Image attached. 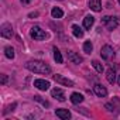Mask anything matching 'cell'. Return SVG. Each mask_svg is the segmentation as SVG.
Here are the masks:
<instances>
[{
    "mask_svg": "<svg viewBox=\"0 0 120 120\" xmlns=\"http://www.w3.org/2000/svg\"><path fill=\"white\" fill-rule=\"evenodd\" d=\"M93 90H95V93H96L99 98H105V96L107 95V89H106L103 85H99V83L93 86Z\"/></svg>",
    "mask_w": 120,
    "mask_h": 120,
    "instance_id": "obj_10",
    "label": "cell"
},
{
    "mask_svg": "<svg viewBox=\"0 0 120 120\" xmlns=\"http://www.w3.org/2000/svg\"><path fill=\"white\" fill-rule=\"evenodd\" d=\"M119 3H120V0H119Z\"/></svg>",
    "mask_w": 120,
    "mask_h": 120,
    "instance_id": "obj_27",
    "label": "cell"
},
{
    "mask_svg": "<svg viewBox=\"0 0 120 120\" xmlns=\"http://www.w3.org/2000/svg\"><path fill=\"white\" fill-rule=\"evenodd\" d=\"M35 98V100H38V102H41L44 106H48V102H44V100H41V96H34Z\"/></svg>",
    "mask_w": 120,
    "mask_h": 120,
    "instance_id": "obj_22",
    "label": "cell"
},
{
    "mask_svg": "<svg viewBox=\"0 0 120 120\" xmlns=\"http://www.w3.org/2000/svg\"><path fill=\"white\" fill-rule=\"evenodd\" d=\"M92 49H93L92 42H90V41H86V42L83 44V51H85L86 54H90V52H92Z\"/></svg>",
    "mask_w": 120,
    "mask_h": 120,
    "instance_id": "obj_20",
    "label": "cell"
},
{
    "mask_svg": "<svg viewBox=\"0 0 120 120\" xmlns=\"http://www.w3.org/2000/svg\"><path fill=\"white\" fill-rule=\"evenodd\" d=\"M30 35H31L34 40H37V41H41V40H45V38H47V33H45L44 30H41L38 26H34V27L31 28Z\"/></svg>",
    "mask_w": 120,
    "mask_h": 120,
    "instance_id": "obj_2",
    "label": "cell"
},
{
    "mask_svg": "<svg viewBox=\"0 0 120 120\" xmlns=\"http://www.w3.org/2000/svg\"><path fill=\"white\" fill-rule=\"evenodd\" d=\"M0 34H2V37H4V38H11L13 37L11 24H9V23L2 24V27H0Z\"/></svg>",
    "mask_w": 120,
    "mask_h": 120,
    "instance_id": "obj_4",
    "label": "cell"
},
{
    "mask_svg": "<svg viewBox=\"0 0 120 120\" xmlns=\"http://www.w3.org/2000/svg\"><path fill=\"white\" fill-rule=\"evenodd\" d=\"M54 59L56 61V64H62V61H64V58H62L61 52H59L56 48H54Z\"/></svg>",
    "mask_w": 120,
    "mask_h": 120,
    "instance_id": "obj_18",
    "label": "cell"
},
{
    "mask_svg": "<svg viewBox=\"0 0 120 120\" xmlns=\"http://www.w3.org/2000/svg\"><path fill=\"white\" fill-rule=\"evenodd\" d=\"M51 16H52L54 19H61V17L64 16V11L59 9V7H54V9L51 10Z\"/></svg>",
    "mask_w": 120,
    "mask_h": 120,
    "instance_id": "obj_17",
    "label": "cell"
},
{
    "mask_svg": "<svg viewBox=\"0 0 120 120\" xmlns=\"http://www.w3.org/2000/svg\"><path fill=\"white\" fill-rule=\"evenodd\" d=\"M55 114L59 117V119H62V120H68L71 117V113L68 109H56L55 110Z\"/></svg>",
    "mask_w": 120,
    "mask_h": 120,
    "instance_id": "obj_9",
    "label": "cell"
},
{
    "mask_svg": "<svg viewBox=\"0 0 120 120\" xmlns=\"http://www.w3.org/2000/svg\"><path fill=\"white\" fill-rule=\"evenodd\" d=\"M6 83H7V76L2 75V85H6Z\"/></svg>",
    "mask_w": 120,
    "mask_h": 120,
    "instance_id": "obj_23",
    "label": "cell"
},
{
    "mask_svg": "<svg viewBox=\"0 0 120 120\" xmlns=\"http://www.w3.org/2000/svg\"><path fill=\"white\" fill-rule=\"evenodd\" d=\"M100 55L103 59H112V58H114V51L110 45H105L100 49Z\"/></svg>",
    "mask_w": 120,
    "mask_h": 120,
    "instance_id": "obj_5",
    "label": "cell"
},
{
    "mask_svg": "<svg viewBox=\"0 0 120 120\" xmlns=\"http://www.w3.org/2000/svg\"><path fill=\"white\" fill-rule=\"evenodd\" d=\"M68 59H69L72 64H81V62H82V58H81L76 52H74V51H69V52H68Z\"/></svg>",
    "mask_w": 120,
    "mask_h": 120,
    "instance_id": "obj_11",
    "label": "cell"
},
{
    "mask_svg": "<svg viewBox=\"0 0 120 120\" xmlns=\"http://www.w3.org/2000/svg\"><path fill=\"white\" fill-rule=\"evenodd\" d=\"M89 6L93 11H100V9H102L100 0H89Z\"/></svg>",
    "mask_w": 120,
    "mask_h": 120,
    "instance_id": "obj_14",
    "label": "cell"
},
{
    "mask_svg": "<svg viewBox=\"0 0 120 120\" xmlns=\"http://www.w3.org/2000/svg\"><path fill=\"white\" fill-rule=\"evenodd\" d=\"M92 65H93V68H95L99 74H102V72H103V65H102L99 61H96V59H95V61H92Z\"/></svg>",
    "mask_w": 120,
    "mask_h": 120,
    "instance_id": "obj_19",
    "label": "cell"
},
{
    "mask_svg": "<svg viewBox=\"0 0 120 120\" xmlns=\"http://www.w3.org/2000/svg\"><path fill=\"white\" fill-rule=\"evenodd\" d=\"M26 68L34 74H49L51 72L49 65L42 61H28L26 64Z\"/></svg>",
    "mask_w": 120,
    "mask_h": 120,
    "instance_id": "obj_1",
    "label": "cell"
},
{
    "mask_svg": "<svg viewBox=\"0 0 120 120\" xmlns=\"http://www.w3.org/2000/svg\"><path fill=\"white\" fill-rule=\"evenodd\" d=\"M72 33H74V35H75L76 38H82V37H83V31H82V28H81L79 26H76V24L72 26Z\"/></svg>",
    "mask_w": 120,
    "mask_h": 120,
    "instance_id": "obj_16",
    "label": "cell"
},
{
    "mask_svg": "<svg viewBox=\"0 0 120 120\" xmlns=\"http://www.w3.org/2000/svg\"><path fill=\"white\" fill-rule=\"evenodd\" d=\"M117 82H119V85H120V75H119V79H117Z\"/></svg>",
    "mask_w": 120,
    "mask_h": 120,
    "instance_id": "obj_26",
    "label": "cell"
},
{
    "mask_svg": "<svg viewBox=\"0 0 120 120\" xmlns=\"http://www.w3.org/2000/svg\"><path fill=\"white\" fill-rule=\"evenodd\" d=\"M54 81L58 82V83H61V85H65V86H68V88H72V86H74V82H72V81L64 78L62 75H58V74L54 75Z\"/></svg>",
    "mask_w": 120,
    "mask_h": 120,
    "instance_id": "obj_6",
    "label": "cell"
},
{
    "mask_svg": "<svg viewBox=\"0 0 120 120\" xmlns=\"http://www.w3.org/2000/svg\"><path fill=\"white\" fill-rule=\"evenodd\" d=\"M51 95H52V98H55V99L59 100V102H64V100H65V93H64L62 89H59V88H54V89L51 90Z\"/></svg>",
    "mask_w": 120,
    "mask_h": 120,
    "instance_id": "obj_7",
    "label": "cell"
},
{
    "mask_svg": "<svg viewBox=\"0 0 120 120\" xmlns=\"http://www.w3.org/2000/svg\"><path fill=\"white\" fill-rule=\"evenodd\" d=\"M71 102H72L74 105H79V103L83 102V96H82L81 93H78V92H74V93L71 95Z\"/></svg>",
    "mask_w": 120,
    "mask_h": 120,
    "instance_id": "obj_13",
    "label": "cell"
},
{
    "mask_svg": "<svg viewBox=\"0 0 120 120\" xmlns=\"http://www.w3.org/2000/svg\"><path fill=\"white\" fill-rule=\"evenodd\" d=\"M102 23H105V24H106L107 30H114V28L119 26L117 19H116V17H110V16H105V17L102 19Z\"/></svg>",
    "mask_w": 120,
    "mask_h": 120,
    "instance_id": "obj_3",
    "label": "cell"
},
{
    "mask_svg": "<svg viewBox=\"0 0 120 120\" xmlns=\"http://www.w3.org/2000/svg\"><path fill=\"white\" fill-rule=\"evenodd\" d=\"M4 52H6V56H7V58H10V59L14 58V49H13L11 47H6V48H4Z\"/></svg>",
    "mask_w": 120,
    "mask_h": 120,
    "instance_id": "obj_21",
    "label": "cell"
},
{
    "mask_svg": "<svg viewBox=\"0 0 120 120\" xmlns=\"http://www.w3.org/2000/svg\"><path fill=\"white\" fill-rule=\"evenodd\" d=\"M93 23H95V17H92V16H86V17L83 19V27H85L86 30H89V28L93 26Z\"/></svg>",
    "mask_w": 120,
    "mask_h": 120,
    "instance_id": "obj_15",
    "label": "cell"
},
{
    "mask_svg": "<svg viewBox=\"0 0 120 120\" xmlns=\"http://www.w3.org/2000/svg\"><path fill=\"white\" fill-rule=\"evenodd\" d=\"M106 79H107V82L112 83V85L116 82V72H114V68H109V69H107V72H106Z\"/></svg>",
    "mask_w": 120,
    "mask_h": 120,
    "instance_id": "obj_12",
    "label": "cell"
},
{
    "mask_svg": "<svg viewBox=\"0 0 120 120\" xmlns=\"http://www.w3.org/2000/svg\"><path fill=\"white\" fill-rule=\"evenodd\" d=\"M31 2V0H21V3H24V4H28Z\"/></svg>",
    "mask_w": 120,
    "mask_h": 120,
    "instance_id": "obj_24",
    "label": "cell"
},
{
    "mask_svg": "<svg viewBox=\"0 0 120 120\" xmlns=\"http://www.w3.org/2000/svg\"><path fill=\"white\" fill-rule=\"evenodd\" d=\"M37 16H38V13H31L30 14V17H37Z\"/></svg>",
    "mask_w": 120,
    "mask_h": 120,
    "instance_id": "obj_25",
    "label": "cell"
},
{
    "mask_svg": "<svg viewBox=\"0 0 120 120\" xmlns=\"http://www.w3.org/2000/svg\"><path fill=\"white\" fill-rule=\"evenodd\" d=\"M34 86L40 90H48L49 89V82L44 81V79H35L34 81Z\"/></svg>",
    "mask_w": 120,
    "mask_h": 120,
    "instance_id": "obj_8",
    "label": "cell"
}]
</instances>
